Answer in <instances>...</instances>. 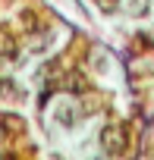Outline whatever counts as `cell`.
Masks as SVG:
<instances>
[{"label":"cell","instance_id":"6da1fadb","mask_svg":"<svg viewBox=\"0 0 154 160\" xmlns=\"http://www.w3.org/2000/svg\"><path fill=\"white\" fill-rule=\"evenodd\" d=\"M101 141H104V148H107L110 154H120V151L126 148V132H123V126H107L104 135H101Z\"/></svg>","mask_w":154,"mask_h":160},{"label":"cell","instance_id":"7a4b0ae2","mask_svg":"<svg viewBox=\"0 0 154 160\" xmlns=\"http://www.w3.org/2000/svg\"><path fill=\"white\" fill-rule=\"evenodd\" d=\"M16 50H19V41L13 38V32H10L7 25H0V57H3V60H13Z\"/></svg>","mask_w":154,"mask_h":160}]
</instances>
